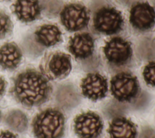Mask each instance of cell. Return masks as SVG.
I'll return each mask as SVG.
<instances>
[{
    "instance_id": "obj_12",
    "label": "cell",
    "mask_w": 155,
    "mask_h": 138,
    "mask_svg": "<svg viewBox=\"0 0 155 138\" xmlns=\"http://www.w3.org/2000/svg\"><path fill=\"white\" fill-rule=\"evenodd\" d=\"M41 7L38 0H16L13 4V12L17 18L24 22H30L38 19Z\"/></svg>"
},
{
    "instance_id": "obj_9",
    "label": "cell",
    "mask_w": 155,
    "mask_h": 138,
    "mask_svg": "<svg viewBox=\"0 0 155 138\" xmlns=\"http://www.w3.org/2000/svg\"><path fill=\"white\" fill-rule=\"evenodd\" d=\"M130 22L135 29L147 31L155 25V10L147 2H139L130 10Z\"/></svg>"
},
{
    "instance_id": "obj_17",
    "label": "cell",
    "mask_w": 155,
    "mask_h": 138,
    "mask_svg": "<svg viewBox=\"0 0 155 138\" xmlns=\"http://www.w3.org/2000/svg\"><path fill=\"white\" fill-rule=\"evenodd\" d=\"M12 22L10 18L0 11V39H3L12 31Z\"/></svg>"
},
{
    "instance_id": "obj_5",
    "label": "cell",
    "mask_w": 155,
    "mask_h": 138,
    "mask_svg": "<svg viewBox=\"0 0 155 138\" xmlns=\"http://www.w3.org/2000/svg\"><path fill=\"white\" fill-rule=\"evenodd\" d=\"M60 18L62 25L70 31H77L84 28L90 19L87 8L78 3L66 5L61 12Z\"/></svg>"
},
{
    "instance_id": "obj_1",
    "label": "cell",
    "mask_w": 155,
    "mask_h": 138,
    "mask_svg": "<svg viewBox=\"0 0 155 138\" xmlns=\"http://www.w3.org/2000/svg\"><path fill=\"white\" fill-rule=\"evenodd\" d=\"M48 78L36 70H25L15 77L12 94L21 104L27 107L38 106L45 102L51 93Z\"/></svg>"
},
{
    "instance_id": "obj_19",
    "label": "cell",
    "mask_w": 155,
    "mask_h": 138,
    "mask_svg": "<svg viewBox=\"0 0 155 138\" xmlns=\"http://www.w3.org/2000/svg\"><path fill=\"white\" fill-rule=\"evenodd\" d=\"M6 88V82L2 77H0V97L4 94Z\"/></svg>"
},
{
    "instance_id": "obj_11",
    "label": "cell",
    "mask_w": 155,
    "mask_h": 138,
    "mask_svg": "<svg viewBox=\"0 0 155 138\" xmlns=\"http://www.w3.org/2000/svg\"><path fill=\"white\" fill-rule=\"evenodd\" d=\"M68 48L69 51L76 59L88 58L91 56L94 51L93 38L87 33L75 34L70 38Z\"/></svg>"
},
{
    "instance_id": "obj_20",
    "label": "cell",
    "mask_w": 155,
    "mask_h": 138,
    "mask_svg": "<svg viewBox=\"0 0 155 138\" xmlns=\"http://www.w3.org/2000/svg\"><path fill=\"white\" fill-rule=\"evenodd\" d=\"M0 138H17V137L12 133L8 131H2L0 133Z\"/></svg>"
},
{
    "instance_id": "obj_21",
    "label": "cell",
    "mask_w": 155,
    "mask_h": 138,
    "mask_svg": "<svg viewBox=\"0 0 155 138\" xmlns=\"http://www.w3.org/2000/svg\"><path fill=\"white\" fill-rule=\"evenodd\" d=\"M1 111H0V119H1Z\"/></svg>"
},
{
    "instance_id": "obj_7",
    "label": "cell",
    "mask_w": 155,
    "mask_h": 138,
    "mask_svg": "<svg viewBox=\"0 0 155 138\" xmlns=\"http://www.w3.org/2000/svg\"><path fill=\"white\" fill-rule=\"evenodd\" d=\"M103 51L110 63L117 65L126 64L132 56L130 43L120 37H114L107 41Z\"/></svg>"
},
{
    "instance_id": "obj_14",
    "label": "cell",
    "mask_w": 155,
    "mask_h": 138,
    "mask_svg": "<svg viewBox=\"0 0 155 138\" xmlns=\"http://www.w3.org/2000/svg\"><path fill=\"white\" fill-rule=\"evenodd\" d=\"M22 59V52L14 42H7L0 47V66L5 70L17 68Z\"/></svg>"
},
{
    "instance_id": "obj_13",
    "label": "cell",
    "mask_w": 155,
    "mask_h": 138,
    "mask_svg": "<svg viewBox=\"0 0 155 138\" xmlns=\"http://www.w3.org/2000/svg\"><path fill=\"white\" fill-rule=\"evenodd\" d=\"M108 133L110 138H136L137 129L135 124L129 119L117 117L110 123Z\"/></svg>"
},
{
    "instance_id": "obj_18",
    "label": "cell",
    "mask_w": 155,
    "mask_h": 138,
    "mask_svg": "<svg viewBox=\"0 0 155 138\" xmlns=\"http://www.w3.org/2000/svg\"><path fill=\"white\" fill-rule=\"evenodd\" d=\"M142 75L147 85L155 87V61H151L145 65Z\"/></svg>"
},
{
    "instance_id": "obj_2",
    "label": "cell",
    "mask_w": 155,
    "mask_h": 138,
    "mask_svg": "<svg viewBox=\"0 0 155 138\" xmlns=\"http://www.w3.org/2000/svg\"><path fill=\"white\" fill-rule=\"evenodd\" d=\"M32 127L37 138H61L65 129V118L59 110L48 108L35 117Z\"/></svg>"
},
{
    "instance_id": "obj_6",
    "label": "cell",
    "mask_w": 155,
    "mask_h": 138,
    "mask_svg": "<svg viewBox=\"0 0 155 138\" xmlns=\"http://www.w3.org/2000/svg\"><path fill=\"white\" fill-rule=\"evenodd\" d=\"M74 129L80 138H96L102 131L103 123L97 114L88 111L75 117Z\"/></svg>"
},
{
    "instance_id": "obj_15",
    "label": "cell",
    "mask_w": 155,
    "mask_h": 138,
    "mask_svg": "<svg viewBox=\"0 0 155 138\" xmlns=\"http://www.w3.org/2000/svg\"><path fill=\"white\" fill-rule=\"evenodd\" d=\"M35 34L37 42L47 47L57 44L62 39L61 30L53 24H45L41 26L35 31Z\"/></svg>"
},
{
    "instance_id": "obj_10",
    "label": "cell",
    "mask_w": 155,
    "mask_h": 138,
    "mask_svg": "<svg viewBox=\"0 0 155 138\" xmlns=\"http://www.w3.org/2000/svg\"><path fill=\"white\" fill-rule=\"evenodd\" d=\"M82 94L88 99L96 101L105 97L108 91L107 79L99 73L88 74L81 83Z\"/></svg>"
},
{
    "instance_id": "obj_16",
    "label": "cell",
    "mask_w": 155,
    "mask_h": 138,
    "mask_svg": "<svg viewBox=\"0 0 155 138\" xmlns=\"http://www.w3.org/2000/svg\"><path fill=\"white\" fill-rule=\"evenodd\" d=\"M5 121L9 127L18 132L24 131L28 125L27 116L22 111L18 110L10 111L7 114Z\"/></svg>"
},
{
    "instance_id": "obj_3",
    "label": "cell",
    "mask_w": 155,
    "mask_h": 138,
    "mask_svg": "<svg viewBox=\"0 0 155 138\" xmlns=\"http://www.w3.org/2000/svg\"><path fill=\"white\" fill-rule=\"evenodd\" d=\"M112 95L120 102H130L136 97L139 90V82L136 76L122 72L116 74L110 81Z\"/></svg>"
},
{
    "instance_id": "obj_8",
    "label": "cell",
    "mask_w": 155,
    "mask_h": 138,
    "mask_svg": "<svg viewBox=\"0 0 155 138\" xmlns=\"http://www.w3.org/2000/svg\"><path fill=\"white\" fill-rule=\"evenodd\" d=\"M71 70L70 56L62 52H56L46 61L42 68V73L48 79H62L66 77Z\"/></svg>"
},
{
    "instance_id": "obj_4",
    "label": "cell",
    "mask_w": 155,
    "mask_h": 138,
    "mask_svg": "<svg viewBox=\"0 0 155 138\" xmlns=\"http://www.w3.org/2000/svg\"><path fill=\"white\" fill-rule=\"evenodd\" d=\"M124 21L121 13L113 7L100 8L93 18V26L96 31L105 34H113L120 31Z\"/></svg>"
}]
</instances>
